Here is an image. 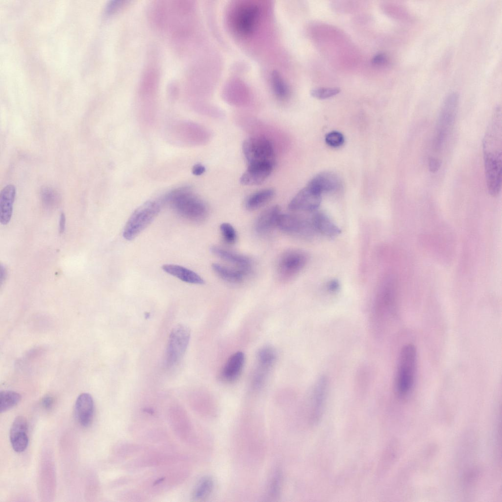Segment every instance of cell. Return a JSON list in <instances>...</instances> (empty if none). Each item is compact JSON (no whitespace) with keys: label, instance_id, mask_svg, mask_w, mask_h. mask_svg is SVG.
<instances>
[{"label":"cell","instance_id":"32","mask_svg":"<svg viewBox=\"0 0 502 502\" xmlns=\"http://www.w3.org/2000/svg\"><path fill=\"white\" fill-rule=\"evenodd\" d=\"M273 79L276 94L279 97H285L288 94V90L285 83L282 81L281 78L276 74L274 75Z\"/></svg>","mask_w":502,"mask_h":502},{"label":"cell","instance_id":"24","mask_svg":"<svg viewBox=\"0 0 502 502\" xmlns=\"http://www.w3.org/2000/svg\"><path fill=\"white\" fill-rule=\"evenodd\" d=\"M275 195L272 189H265L250 196L246 200V207L250 210L258 209L269 201Z\"/></svg>","mask_w":502,"mask_h":502},{"label":"cell","instance_id":"36","mask_svg":"<svg viewBox=\"0 0 502 502\" xmlns=\"http://www.w3.org/2000/svg\"><path fill=\"white\" fill-rule=\"evenodd\" d=\"M53 402V399L51 396L46 395L43 398L42 404L45 409L49 410L51 408Z\"/></svg>","mask_w":502,"mask_h":502},{"label":"cell","instance_id":"16","mask_svg":"<svg viewBox=\"0 0 502 502\" xmlns=\"http://www.w3.org/2000/svg\"><path fill=\"white\" fill-rule=\"evenodd\" d=\"M245 362V355L241 351L232 354L227 360L220 374V378L224 382H232L240 375Z\"/></svg>","mask_w":502,"mask_h":502},{"label":"cell","instance_id":"15","mask_svg":"<svg viewBox=\"0 0 502 502\" xmlns=\"http://www.w3.org/2000/svg\"><path fill=\"white\" fill-rule=\"evenodd\" d=\"M75 413L82 426L87 427L90 425L94 415V402L91 395L84 393L78 396L75 402Z\"/></svg>","mask_w":502,"mask_h":502},{"label":"cell","instance_id":"14","mask_svg":"<svg viewBox=\"0 0 502 502\" xmlns=\"http://www.w3.org/2000/svg\"><path fill=\"white\" fill-rule=\"evenodd\" d=\"M309 220L315 234L333 238L341 232L340 228L323 212H316Z\"/></svg>","mask_w":502,"mask_h":502},{"label":"cell","instance_id":"27","mask_svg":"<svg viewBox=\"0 0 502 502\" xmlns=\"http://www.w3.org/2000/svg\"><path fill=\"white\" fill-rule=\"evenodd\" d=\"M21 400V396L12 391L0 392V412L2 413L16 406Z\"/></svg>","mask_w":502,"mask_h":502},{"label":"cell","instance_id":"19","mask_svg":"<svg viewBox=\"0 0 502 502\" xmlns=\"http://www.w3.org/2000/svg\"><path fill=\"white\" fill-rule=\"evenodd\" d=\"M276 359L275 350L271 347L261 348L257 354V368L253 378L259 381H264L266 375L274 364Z\"/></svg>","mask_w":502,"mask_h":502},{"label":"cell","instance_id":"18","mask_svg":"<svg viewBox=\"0 0 502 502\" xmlns=\"http://www.w3.org/2000/svg\"><path fill=\"white\" fill-rule=\"evenodd\" d=\"M16 188L13 184L6 185L0 193V223L3 225L10 222L13 213Z\"/></svg>","mask_w":502,"mask_h":502},{"label":"cell","instance_id":"21","mask_svg":"<svg viewBox=\"0 0 502 502\" xmlns=\"http://www.w3.org/2000/svg\"><path fill=\"white\" fill-rule=\"evenodd\" d=\"M210 251L217 256L235 265L237 268L250 271L251 261L248 257L217 246H212Z\"/></svg>","mask_w":502,"mask_h":502},{"label":"cell","instance_id":"6","mask_svg":"<svg viewBox=\"0 0 502 502\" xmlns=\"http://www.w3.org/2000/svg\"><path fill=\"white\" fill-rule=\"evenodd\" d=\"M243 151L248 166H274L275 154L269 140L262 136L251 137L243 143Z\"/></svg>","mask_w":502,"mask_h":502},{"label":"cell","instance_id":"28","mask_svg":"<svg viewBox=\"0 0 502 502\" xmlns=\"http://www.w3.org/2000/svg\"><path fill=\"white\" fill-rule=\"evenodd\" d=\"M339 88H315L311 91V95L314 98L320 100L326 99L336 95L340 92Z\"/></svg>","mask_w":502,"mask_h":502},{"label":"cell","instance_id":"37","mask_svg":"<svg viewBox=\"0 0 502 502\" xmlns=\"http://www.w3.org/2000/svg\"><path fill=\"white\" fill-rule=\"evenodd\" d=\"M205 171V167L200 164H197L194 165L192 170L193 174L196 176H200L202 175Z\"/></svg>","mask_w":502,"mask_h":502},{"label":"cell","instance_id":"29","mask_svg":"<svg viewBox=\"0 0 502 502\" xmlns=\"http://www.w3.org/2000/svg\"><path fill=\"white\" fill-rule=\"evenodd\" d=\"M220 228L222 235L226 243L232 244L235 242L237 234L232 225L227 223H224L220 225Z\"/></svg>","mask_w":502,"mask_h":502},{"label":"cell","instance_id":"25","mask_svg":"<svg viewBox=\"0 0 502 502\" xmlns=\"http://www.w3.org/2000/svg\"><path fill=\"white\" fill-rule=\"evenodd\" d=\"M214 486L213 479L209 477H204L197 483L193 493L194 500L200 501L206 498L211 492Z\"/></svg>","mask_w":502,"mask_h":502},{"label":"cell","instance_id":"9","mask_svg":"<svg viewBox=\"0 0 502 502\" xmlns=\"http://www.w3.org/2000/svg\"><path fill=\"white\" fill-rule=\"evenodd\" d=\"M308 254L300 250L289 249L279 256L276 265L278 277L288 281L295 277L308 262Z\"/></svg>","mask_w":502,"mask_h":502},{"label":"cell","instance_id":"34","mask_svg":"<svg viewBox=\"0 0 502 502\" xmlns=\"http://www.w3.org/2000/svg\"><path fill=\"white\" fill-rule=\"evenodd\" d=\"M442 161L438 158L431 156L428 159V168L430 172L435 173L439 171Z\"/></svg>","mask_w":502,"mask_h":502},{"label":"cell","instance_id":"17","mask_svg":"<svg viewBox=\"0 0 502 502\" xmlns=\"http://www.w3.org/2000/svg\"><path fill=\"white\" fill-rule=\"evenodd\" d=\"M273 167L268 165L248 166L240 178V182L245 185L261 184L270 175Z\"/></svg>","mask_w":502,"mask_h":502},{"label":"cell","instance_id":"5","mask_svg":"<svg viewBox=\"0 0 502 502\" xmlns=\"http://www.w3.org/2000/svg\"><path fill=\"white\" fill-rule=\"evenodd\" d=\"M161 209V203L156 201H148L132 213L123 230L124 238L128 241L134 239L154 220Z\"/></svg>","mask_w":502,"mask_h":502},{"label":"cell","instance_id":"2","mask_svg":"<svg viewBox=\"0 0 502 502\" xmlns=\"http://www.w3.org/2000/svg\"><path fill=\"white\" fill-rule=\"evenodd\" d=\"M164 201L180 217L192 223H201L208 215L205 203L188 187L171 191L165 197Z\"/></svg>","mask_w":502,"mask_h":502},{"label":"cell","instance_id":"11","mask_svg":"<svg viewBox=\"0 0 502 502\" xmlns=\"http://www.w3.org/2000/svg\"><path fill=\"white\" fill-rule=\"evenodd\" d=\"M321 201L322 195L307 185L292 199L288 208L293 211L312 212L318 209Z\"/></svg>","mask_w":502,"mask_h":502},{"label":"cell","instance_id":"35","mask_svg":"<svg viewBox=\"0 0 502 502\" xmlns=\"http://www.w3.org/2000/svg\"><path fill=\"white\" fill-rule=\"evenodd\" d=\"M326 286L327 289L329 292H335L339 289L340 283L338 280L333 279L327 282Z\"/></svg>","mask_w":502,"mask_h":502},{"label":"cell","instance_id":"13","mask_svg":"<svg viewBox=\"0 0 502 502\" xmlns=\"http://www.w3.org/2000/svg\"><path fill=\"white\" fill-rule=\"evenodd\" d=\"M307 186L322 195L323 193H333L340 190L342 183L336 174L324 172L316 175L308 182Z\"/></svg>","mask_w":502,"mask_h":502},{"label":"cell","instance_id":"1","mask_svg":"<svg viewBox=\"0 0 502 502\" xmlns=\"http://www.w3.org/2000/svg\"><path fill=\"white\" fill-rule=\"evenodd\" d=\"M501 107L497 106L482 141L486 184L488 193L497 197L502 188V122Z\"/></svg>","mask_w":502,"mask_h":502},{"label":"cell","instance_id":"4","mask_svg":"<svg viewBox=\"0 0 502 502\" xmlns=\"http://www.w3.org/2000/svg\"><path fill=\"white\" fill-rule=\"evenodd\" d=\"M416 361L415 346L412 344L405 345L400 352L396 376V388L400 395H407L413 385Z\"/></svg>","mask_w":502,"mask_h":502},{"label":"cell","instance_id":"33","mask_svg":"<svg viewBox=\"0 0 502 502\" xmlns=\"http://www.w3.org/2000/svg\"><path fill=\"white\" fill-rule=\"evenodd\" d=\"M388 61L386 54L383 52H379L375 54L372 60V63L375 66H381L385 65Z\"/></svg>","mask_w":502,"mask_h":502},{"label":"cell","instance_id":"10","mask_svg":"<svg viewBox=\"0 0 502 502\" xmlns=\"http://www.w3.org/2000/svg\"><path fill=\"white\" fill-rule=\"evenodd\" d=\"M277 226L285 232L304 238L313 236L315 234L309 219L295 215L280 214Z\"/></svg>","mask_w":502,"mask_h":502},{"label":"cell","instance_id":"38","mask_svg":"<svg viewBox=\"0 0 502 502\" xmlns=\"http://www.w3.org/2000/svg\"><path fill=\"white\" fill-rule=\"evenodd\" d=\"M66 225V217L65 215L63 212H62L60 215L59 218V231L60 233L64 232L65 229Z\"/></svg>","mask_w":502,"mask_h":502},{"label":"cell","instance_id":"26","mask_svg":"<svg viewBox=\"0 0 502 502\" xmlns=\"http://www.w3.org/2000/svg\"><path fill=\"white\" fill-rule=\"evenodd\" d=\"M326 392V381L321 378L318 382L313 398V415L315 420L318 419L322 411Z\"/></svg>","mask_w":502,"mask_h":502},{"label":"cell","instance_id":"7","mask_svg":"<svg viewBox=\"0 0 502 502\" xmlns=\"http://www.w3.org/2000/svg\"><path fill=\"white\" fill-rule=\"evenodd\" d=\"M190 329L184 324H178L173 328L168 338L164 357L167 368L176 365L184 355L189 344Z\"/></svg>","mask_w":502,"mask_h":502},{"label":"cell","instance_id":"23","mask_svg":"<svg viewBox=\"0 0 502 502\" xmlns=\"http://www.w3.org/2000/svg\"><path fill=\"white\" fill-rule=\"evenodd\" d=\"M212 268L220 277L232 283L242 281L250 272L238 268H230L218 263H213Z\"/></svg>","mask_w":502,"mask_h":502},{"label":"cell","instance_id":"30","mask_svg":"<svg viewBox=\"0 0 502 502\" xmlns=\"http://www.w3.org/2000/svg\"><path fill=\"white\" fill-rule=\"evenodd\" d=\"M325 141L329 146L333 148H337L343 144L344 137L343 135L340 132L333 131L326 135Z\"/></svg>","mask_w":502,"mask_h":502},{"label":"cell","instance_id":"39","mask_svg":"<svg viewBox=\"0 0 502 502\" xmlns=\"http://www.w3.org/2000/svg\"><path fill=\"white\" fill-rule=\"evenodd\" d=\"M6 270L4 265H0V283H2V281L6 278Z\"/></svg>","mask_w":502,"mask_h":502},{"label":"cell","instance_id":"20","mask_svg":"<svg viewBox=\"0 0 502 502\" xmlns=\"http://www.w3.org/2000/svg\"><path fill=\"white\" fill-rule=\"evenodd\" d=\"M280 209L278 205L272 206L264 210L258 217L255 225L256 231L260 234L270 231L277 223Z\"/></svg>","mask_w":502,"mask_h":502},{"label":"cell","instance_id":"8","mask_svg":"<svg viewBox=\"0 0 502 502\" xmlns=\"http://www.w3.org/2000/svg\"><path fill=\"white\" fill-rule=\"evenodd\" d=\"M248 2L237 5L231 14V24L239 35L246 37L254 31L260 19L261 9L258 4Z\"/></svg>","mask_w":502,"mask_h":502},{"label":"cell","instance_id":"12","mask_svg":"<svg viewBox=\"0 0 502 502\" xmlns=\"http://www.w3.org/2000/svg\"><path fill=\"white\" fill-rule=\"evenodd\" d=\"M27 423L26 419L21 416H18L12 424L9 438L12 447L17 452L25 451L28 444L27 434Z\"/></svg>","mask_w":502,"mask_h":502},{"label":"cell","instance_id":"3","mask_svg":"<svg viewBox=\"0 0 502 502\" xmlns=\"http://www.w3.org/2000/svg\"><path fill=\"white\" fill-rule=\"evenodd\" d=\"M459 97L455 92L449 93L445 98L437 118L432 148L434 151H440L444 147L453 127L458 109Z\"/></svg>","mask_w":502,"mask_h":502},{"label":"cell","instance_id":"31","mask_svg":"<svg viewBox=\"0 0 502 502\" xmlns=\"http://www.w3.org/2000/svg\"><path fill=\"white\" fill-rule=\"evenodd\" d=\"M281 473L277 470L274 473L269 487V494L271 497H276L279 493L281 484Z\"/></svg>","mask_w":502,"mask_h":502},{"label":"cell","instance_id":"22","mask_svg":"<svg viewBox=\"0 0 502 502\" xmlns=\"http://www.w3.org/2000/svg\"><path fill=\"white\" fill-rule=\"evenodd\" d=\"M162 269L166 273L186 283L202 284L204 282L202 278L198 274L181 266L165 264L162 266Z\"/></svg>","mask_w":502,"mask_h":502}]
</instances>
